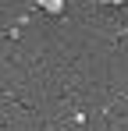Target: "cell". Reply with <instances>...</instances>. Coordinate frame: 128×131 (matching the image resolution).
Wrapping results in <instances>:
<instances>
[{
  "instance_id": "6da1fadb",
  "label": "cell",
  "mask_w": 128,
  "mask_h": 131,
  "mask_svg": "<svg viewBox=\"0 0 128 131\" xmlns=\"http://www.w3.org/2000/svg\"><path fill=\"white\" fill-rule=\"evenodd\" d=\"M36 7L46 14H64V0H36Z\"/></svg>"
},
{
  "instance_id": "7a4b0ae2",
  "label": "cell",
  "mask_w": 128,
  "mask_h": 131,
  "mask_svg": "<svg viewBox=\"0 0 128 131\" xmlns=\"http://www.w3.org/2000/svg\"><path fill=\"white\" fill-rule=\"evenodd\" d=\"M103 7H125V0H100Z\"/></svg>"
},
{
  "instance_id": "3957f363",
  "label": "cell",
  "mask_w": 128,
  "mask_h": 131,
  "mask_svg": "<svg viewBox=\"0 0 128 131\" xmlns=\"http://www.w3.org/2000/svg\"><path fill=\"white\" fill-rule=\"evenodd\" d=\"M0 131H4V121H0Z\"/></svg>"
}]
</instances>
